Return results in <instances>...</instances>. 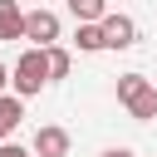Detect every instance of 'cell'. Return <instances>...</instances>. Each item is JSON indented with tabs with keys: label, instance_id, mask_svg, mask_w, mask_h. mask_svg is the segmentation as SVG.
Masks as SVG:
<instances>
[{
	"label": "cell",
	"instance_id": "cell-4",
	"mask_svg": "<svg viewBox=\"0 0 157 157\" xmlns=\"http://www.w3.org/2000/svg\"><path fill=\"white\" fill-rule=\"evenodd\" d=\"M103 34H108V49H132L137 44V25H132V15H103Z\"/></svg>",
	"mask_w": 157,
	"mask_h": 157
},
{
	"label": "cell",
	"instance_id": "cell-3",
	"mask_svg": "<svg viewBox=\"0 0 157 157\" xmlns=\"http://www.w3.org/2000/svg\"><path fill=\"white\" fill-rule=\"evenodd\" d=\"M25 39H34V44H59V15H54V10H29V15H25Z\"/></svg>",
	"mask_w": 157,
	"mask_h": 157
},
{
	"label": "cell",
	"instance_id": "cell-6",
	"mask_svg": "<svg viewBox=\"0 0 157 157\" xmlns=\"http://www.w3.org/2000/svg\"><path fill=\"white\" fill-rule=\"evenodd\" d=\"M74 49H78V54H98V49H108L103 20H78V29H74Z\"/></svg>",
	"mask_w": 157,
	"mask_h": 157
},
{
	"label": "cell",
	"instance_id": "cell-1",
	"mask_svg": "<svg viewBox=\"0 0 157 157\" xmlns=\"http://www.w3.org/2000/svg\"><path fill=\"white\" fill-rule=\"evenodd\" d=\"M49 78H54V74H49V44H29V49L10 64V88H15L20 98H34Z\"/></svg>",
	"mask_w": 157,
	"mask_h": 157
},
{
	"label": "cell",
	"instance_id": "cell-9",
	"mask_svg": "<svg viewBox=\"0 0 157 157\" xmlns=\"http://www.w3.org/2000/svg\"><path fill=\"white\" fill-rule=\"evenodd\" d=\"M69 15L74 20H103L108 15V0H69Z\"/></svg>",
	"mask_w": 157,
	"mask_h": 157
},
{
	"label": "cell",
	"instance_id": "cell-7",
	"mask_svg": "<svg viewBox=\"0 0 157 157\" xmlns=\"http://www.w3.org/2000/svg\"><path fill=\"white\" fill-rule=\"evenodd\" d=\"M0 39H25V10H20V0H0Z\"/></svg>",
	"mask_w": 157,
	"mask_h": 157
},
{
	"label": "cell",
	"instance_id": "cell-2",
	"mask_svg": "<svg viewBox=\"0 0 157 157\" xmlns=\"http://www.w3.org/2000/svg\"><path fill=\"white\" fill-rule=\"evenodd\" d=\"M118 103H123L137 123L157 118V88H152L142 74H118Z\"/></svg>",
	"mask_w": 157,
	"mask_h": 157
},
{
	"label": "cell",
	"instance_id": "cell-10",
	"mask_svg": "<svg viewBox=\"0 0 157 157\" xmlns=\"http://www.w3.org/2000/svg\"><path fill=\"white\" fill-rule=\"evenodd\" d=\"M69 69H74V54L64 44H49V74L54 78H69Z\"/></svg>",
	"mask_w": 157,
	"mask_h": 157
},
{
	"label": "cell",
	"instance_id": "cell-5",
	"mask_svg": "<svg viewBox=\"0 0 157 157\" xmlns=\"http://www.w3.org/2000/svg\"><path fill=\"white\" fill-rule=\"evenodd\" d=\"M29 152H34V157H69V132H64L59 123H49V128H39V132H34Z\"/></svg>",
	"mask_w": 157,
	"mask_h": 157
},
{
	"label": "cell",
	"instance_id": "cell-13",
	"mask_svg": "<svg viewBox=\"0 0 157 157\" xmlns=\"http://www.w3.org/2000/svg\"><path fill=\"white\" fill-rule=\"evenodd\" d=\"M10 88V64H0V93Z\"/></svg>",
	"mask_w": 157,
	"mask_h": 157
},
{
	"label": "cell",
	"instance_id": "cell-8",
	"mask_svg": "<svg viewBox=\"0 0 157 157\" xmlns=\"http://www.w3.org/2000/svg\"><path fill=\"white\" fill-rule=\"evenodd\" d=\"M25 118V98L20 93H0V132H15Z\"/></svg>",
	"mask_w": 157,
	"mask_h": 157
},
{
	"label": "cell",
	"instance_id": "cell-12",
	"mask_svg": "<svg viewBox=\"0 0 157 157\" xmlns=\"http://www.w3.org/2000/svg\"><path fill=\"white\" fill-rule=\"evenodd\" d=\"M103 157H137V152H132V147H108Z\"/></svg>",
	"mask_w": 157,
	"mask_h": 157
},
{
	"label": "cell",
	"instance_id": "cell-11",
	"mask_svg": "<svg viewBox=\"0 0 157 157\" xmlns=\"http://www.w3.org/2000/svg\"><path fill=\"white\" fill-rule=\"evenodd\" d=\"M0 157H29V152H25L20 142H0Z\"/></svg>",
	"mask_w": 157,
	"mask_h": 157
}]
</instances>
